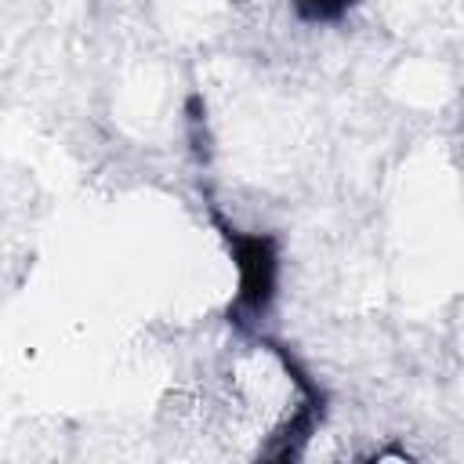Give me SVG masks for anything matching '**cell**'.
<instances>
[{"instance_id":"6da1fadb","label":"cell","mask_w":464,"mask_h":464,"mask_svg":"<svg viewBox=\"0 0 464 464\" xmlns=\"http://www.w3.org/2000/svg\"><path fill=\"white\" fill-rule=\"evenodd\" d=\"M239 257H243V290L254 304L268 301L272 286V254L265 239H239Z\"/></svg>"},{"instance_id":"7a4b0ae2","label":"cell","mask_w":464,"mask_h":464,"mask_svg":"<svg viewBox=\"0 0 464 464\" xmlns=\"http://www.w3.org/2000/svg\"><path fill=\"white\" fill-rule=\"evenodd\" d=\"M348 4H352V0H297V11H301L304 18H334V14H341Z\"/></svg>"}]
</instances>
